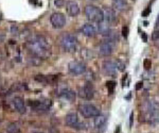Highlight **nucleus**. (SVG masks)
<instances>
[{"label":"nucleus","instance_id":"nucleus-1","mask_svg":"<svg viewBox=\"0 0 159 133\" xmlns=\"http://www.w3.org/2000/svg\"><path fill=\"white\" fill-rule=\"evenodd\" d=\"M27 47L33 55L39 59H46L50 55V46L43 36L36 35L27 43Z\"/></svg>","mask_w":159,"mask_h":133},{"label":"nucleus","instance_id":"nucleus-9","mask_svg":"<svg viewBox=\"0 0 159 133\" xmlns=\"http://www.w3.org/2000/svg\"><path fill=\"white\" fill-rule=\"evenodd\" d=\"M93 95H94V88L91 83H86L83 88H81V89H80V96L82 98L86 99V100L92 99L93 98Z\"/></svg>","mask_w":159,"mask_h":133},{"label":"nucleus","instance_id":"nucleus-34","mask_svg":"<svg viewBox=\"0 0 159 133\" xmlns=\"http://www.w3.org/2000/svg\"><path fill=\"white\" fill-rule=\"evenodd\" d=\"M141 36L143 37V40H144V42H147V40H148V38H147V35H145V33H144V32H142V33H141Z\"/></svg>","mask_w":159,"mask_h":133},{"label":"nucleus","instance_id":"nucleus-14","mask_svg":"<svg viewBox=\"0 0 159 133\" xmlns=\"http://www.w3.org/2000/svg\"><path fill=\"white\" fill-rule=\"evenodd\" d=\"M79 118H78V115L75 113H69L66 115L65 117V124L67 126L71 127V128H75L76 125L79 124Z\"/></svg>","mask_w":159,"mask_h":133},{"label":"nucleus","instance_id":"nucleus-16","mask_svg":"<svg viewBox=\"0 0 159 133\" xmlns=\"http://www.w3.org/2000/svg\"><path fill=\"white\" fill-rule=\"evenodd\" d=\"M67 12L70 16H76L80 13L79 4L74 1H69L67 3Z\"/></svg>","mask_w":159,"mask_h":133},{"label":"nucleus","instance_id":"nucleus-12","mask_svg":"<svg viewBox=\"0 0 159 133\" xmlns=\"http://www.w3.org/2000/svg\"><path fill=\"white\" fill-rule=\"evenodd\" d=\"M82 32L87 37H93L97 35V28L91 24H86L82 28Z\"/></svg>","mask_w":159,"mask_h":133},{"label":"nucleus","instance_id":"nucleus-10","mask_svg":"<svg viewBox=\"0 0 159 133\" xmlns=\"http://www.w3.org/2000/svg\"><path fill=\"white\" fill-rule=\"evenodd\" d=\"M112 51H114V43L105 40L99 47V53L102 57H108L112 53Z\"/></svg>","mask_w":159,"mask_h":133},{"label":"nucleus","instance_id":"nucleus-30","mask_svg":"<svg viewBox=\"0 0 159 133\" xmlns=\"http://www.w3.org/2000/svg\"><path fill=\"white\" fill-rule=\"evenodd\" d=\"M155 29H156V30L159 29V14H158L157 19H156V22H155Z\"/></svg>","mask_w":159,"mask_h":133},{"label":"nucleus","instance_id":"nucleus-25","mask_svg":"<svg viewBox=\"0 0 159 133\" xmlns=\"http://www.w3.org/2000/svg\"><path fill=\"white\" fill-rule=\"evenodd\" d=\"M122 35L126 38L129 36V27H126V26H124V27L122 28Z\"/></svg>","mask_w":159,"mask_h":133},{"label":"nucleus","instance_id":"nucleus-24","mask_svg":"<svg viewBox=\"0 0 159 133\" xmlns=\"http://www.w3.org/2000/svg\"><path fill=\"white\" fill-rule=\"evenodd\" d=\"M54 4L57 7H63L65 6V0H54Z\"/></svg>","mask_w":159,"mask_h":133},{"label":"nucleus","instance_id":"nucleus-8","mask_svg":"<svg viewBox=\"0 0 159 133\" xmlns=\"http://www.w3.org/2000/svg\"><path fill=\"white\" fill-rule=\"evenodd\" d=\"M29 106L32 108L34 111H46L51 107V101L50 100H30Z\"/></svg>","mask_w":159,"mask_h":133},{"label":"nucleus","instance_id":"nucleus-22","mask_svg":"<svg viewBox=\"0 0 159 133\" xmlns=\"http://www.w3.org/2000/svg\"><path fill=\"white\" fill-rule=\"evenodd\" d=\"M35 80L40 83H48V77L43 75H37L35 76Z\"/></svg>","mask_w":159,"mask_h":133},{"label":"nucleus","instance_id":"nucleus-36","mask_svg":"<svg viewBox=\"0 0 159 133\" xmlns=\"http://www.w3.org/2000/svg\"><path fill=\"white\" fill-rule=\"evenodd\" d=\"M0 83H1V78H0Z\"/></svg>","mask_w":159,"mask_h":133},{"label":"nucleus","instance_id":"nucleus-26","mask_svg":"<svg viewBox=\"0 0 159 133\" xmlns=\"http://www.w3.org/2000/svg\"><path fill=\"white\" fill-rule=\"evenodd\" d=\"M152 38L154 40H159V29L157 30H155L153 33V35H152Z\"/></svg>","mask_w":159,"mask_h":133},{"label":"nucleus","instance_id":"nucleus-35","mask_svg":"<svg viewBox=\"0 0 159 133\" xmlns=\"http://www.w3.org/2000/svg\"><path fill=\"white\" fill-rule=\"evenodd\" d=\"M1 19H2V15H1V13H0V21H1Z\"/></svg>","mask_w":159,"mask_h":133},{"label":"nucleus","instance_id":"nucleus-13","mask_svg":"<svg viewBox=\"0 0 159 133\" xmlns=\"http://www.w3.org/2000/svg\"><path fill=\"white\" fill-rule=\"evenodd\" d=\"M12 103L17 112H19V113H21V114H24L25 112V101L21 97H15V98L12 100Z\"/></svg>","mask_w":159,"mask_h":133},{"label":"nucleus","instance_id":"nucleus-27","mask_svg":"<svg viewBox=\"0 0 159 133\" xmlns=\"http://www.w3.org/2000/svg\"><path fill=\"white\" fill-rule=\"evenodd\" d=\"M11 33L13 35L18 34V28H17L16 26H12V27H11Z\"/></svg>","mask_w":159,"mask_h":133},{"label":"nucleus","instance_id":"nucleus-6","mask_svg":"<svg viewBox=\"0 0 159 133\" xmlns=\"http://www.w3.org/2000/svg\"><path fill=\"white\" fill-rule=\"evenodd\" d=\"M50 22L53 28L61 29V28H63L66 25V17L63 13L55 12L50 16Z\"/></svg>","mask_w":159,"mask_h":133},{"label":"nucleus","instance_id":"nucleus-17","mask_svg":"<svg viewBox=\"0 0 159 133\" xmlns=\"http://www.w3.org/2000/svg\"><path fill=\"white\" fill-rule=\"evenodd\" d=\"M107 122V116L106 115H103V114H99L98 116H96L93 121V124H94V127L97 129H101L103 128Z\"/></svg>","mask_w":159,"mask_h":133},{"label":"nucleus","instance_id":"nucleus-31","mask_svg":"<svg viewBox=\"0 0 159 133\" xmlns=\"http://www.w3.org/2000/svg\"><path fill=\"white\" fill-rule=\"evenodd\" d=\"M133 119H134V113H130V117H129V126H133Z\"/></svg>","mask_w":159,"mask_h":133},{"label":"nucleus","instance_id":"nucleus-37","mask_svg":"<svg viewBox=\"0 0 159 133\" xmlns=\"http://www.w3.org/2000/svg\"><path fill=\"white\" fill-rule=\"evenodd\" d=\"M34 133H40V132H34Z\"/></svg>","mask_w":159,"mask_h":133},{"label":"nucleus","instance_id":"nucleus-20","mask_svg":"<svg viewBox=\"0 0 159 133\" xmlns=\"http://www.w3.org/2000/svg\"><path fill=\"white\" fill-rule=\"evenodd\" d=\"M7 133H19L20 132V127L16 122H12L7 127Z\"/></svg>","mask_w":159,"mask_h":133},{"label":"nucleus","instance_id":"nucleus-5","mask_svg":"<svg viewBox=\"0 0 159 133\" xmlns=\"http://www.w3.org/2000/svg\"><path fill=\"white\" fill-rule=\"evenodd\" d=\"M148 118L152 124H156L159 121V103L154 100H151L148 102Z\"/></svg>","mask_w":159,"mask_h":133},{"label":"nucleus","instance_id":"nucleus-19","mask_svg":"<svg viewBox=\"0 0 159 133\" xmlns=\"http://www.w3.org/2000/svg\"><path fill=\"white\" fill-rule=\"evenodd\" d=\"M60 96L63 99H66V100L68 101H73L74 99H75V93H74L73 91H71V89H63V91L61 92Z\"/></svg>","mask_w":159,"mask_h":133},{"label":"nucleus","instance_id":"nucleus-4","mask_svg":"<svg viewBox=\"0 0 159 133\" xmlns=\"http://www.w3.org/2000/svg\"><path fill=\"white\" fill-rule=\"evenodd\" d=\"M80 112H81V114L83 115L84 117H86V118L96 117L100 114V110L97 108V107H94L93 104H90V103L82 104V106L80 107Z\"/></svg>","mask_w":159,"mask_h":133},{"label":"nucleus","instance_id":"nucleus-29","mask_svg":"<svg viewBox=\"0 0 159 133\" xmlns=\"http://www.w3.org/2000/svg\"><path fill=\"white\" fill-rule=\"evenodd\" d=\"M4 40H6V34L2 32H0V43H3Z\"/></svg>","mask_w":159,"mask_h":133},{"label":"nucleus","instance_id":"nucleus-33","mask_svg":"<svg viewBox=\"0 0 159 133\" xmlns=\"http://www.w3.org/2000/svg\"><path fill=\"white\" fill-rule=\"evenodd\" d=\"M50 133H58V130L52 127V128H51V129H50Z\"/></svg>","mask_w":159,"mask_h":133},{"label":"nucleus","instance_id":"nucleus-28","mask_svg":"<svg viewBox=\"0 0 159 133\" xmlns=\"http://www.w3.org/2000/svg\"><path fill=\"white\" fill-rule=\"evenodd\" d=\"M150 13H151V7H147V9L142 12V16L147 17V16H148V14H150Z\"/></svg>","mask_w":159,"mask_h":133},{"label":"nucleus","instance_id":"nucleus-21","mask_svg":"<svg viewBox=\"0 0 159 133\" xmlns=\"http://www.w3.org/2000/svg\"><path fill=\"white\" fill-rule=\"evenodd\" d=\"M106 88H107V89H108V92L110 94L114 93L115 88H116V82H115V81H107Z\"/></svg>","mask_w":159,"mask_h":133},{"label":"nucleus","instance_id":"nucleus-3","mask_svg":"<svg viewBox=\"0 0 159 133\" xmlns=\"http://www.w3.org/2000/svg\"><path fill=\"white\" fill-rule=\"evenodd\" d=\"M61 45L63 47V49L65 51H68V52H71V51H74L78 47V38L76 36H74L73 34H65L61 40Z\"/></svg>","mask_w":159,"mask_h":133},{"label":"nucleus","instance_id":"nucleus-15","mask_svg":"<svg viewBox=\"0 0 159 133\" xmlns=\"http://www.w3.org/2000/svg\"><path fill=\"white\" fill-rule=\"evenodd\" d=\"M104 20L106 24H114L115 21H116V14H115V11L111 9H108V7H106V9L104 10Z\"/></svg>","mask_w":159,"mask_h":133},{"label":"nucleus","instance_id":"nucleus-11","mask_svg":"<svg viewBox=\"0 0 159 133\" xmlns=\"http://www.w3.org/2000/svg\"><path fill=\"white\" fill-rule=\"evenodd\" d=\"M118 66L117 63L112 62V61H105L103 63V71L108 76H115L117 74Z\"/></svg>","mask_w":159,"mask_h":133},{"label":"nucleus","instance_id":"nucleus-2","mask_svg":"<svg viewBox=\"0 0 159 133\" xmlns=\"http://www.w3.org/2000/svg\"><path fill=\"white\" fill-rule=\"evenodd\" d=\"M85 14H86L87 18L89 20H91V21H94V22L104 21V12L102 11L100 7L96 6H91V4L86 6Z\"/></svg>","mask_w":159,"mask_h":133},{"label":"nucleus","instance_id":"nucleus-23","mask_svg":"<svg viewBox=\"0 0 159 133\" xmlns=\"http://www.w3.org/2000/svg\"><path fill=\"white\" fill-rule=\"evenodd\" d=\"M143 67L147 70L151 69V67H152V62H151L150 59H145V60L143 61Z\"/></svg>","mask_w":159,"mask_h":133},{"label":"nucleus","instance_id":"nucleus-7","mask_svg":"<svg viewBox=\"0 0 159 133\" xmlns=\"http://www.w3.org/2000/svg\"><path fill=\"white\" fill-rule=\"evenodd\" d=\"M68 69L70 74H72L74 76H79V75H83V74L85 73L86 66H85V64L79 62V61H72V62L69 63Z\"/></svg>","mask_w":159,"mask_h":133},{"label":"nucleus","instance_id":"nucleus-18","mask_svg":"<svg viewBox=\"0 0 159 133\" xmlns=\"http://www.w3.org/2000/svg\"><path fill=\"white\" fill-rule=\"evenodd\" d=\"M112 7L117 11H124L127 7L126 0H111Z\"/></svg>","mask_w":159,"mask_h":133},{"label":"nucleus","instance_id":"nucleus-32","mask_svg":"<svg viewBox=\"0 0 159 133\" xmlns=\"http://www.w3.org/2000/svg\"><path fill=\"white\" fill-rule=\"evenodd\" d=\"M141 88H142V82H138L137 85H136V89H138V91H139Z\"/></svg>","mask_w":159,"mask_h":133}]
</instances>
